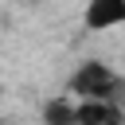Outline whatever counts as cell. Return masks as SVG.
Returning <instances> with one entry per match:
<instances>
[{
  "mask_svg": "<svg viewBox=\"0 0 125 125\" xmlns=\"http://www.w3.org/2000/svg\"><path fill=\"white\" fill-rule=\"evenodd\" d=\"M43 125H74V98L55 94L51 102H43Z\"/></svg>",
  "mask_w": 125,
  "mask_h": 125,
  "instance_id": "277c9868",
  "label": "cell"
},
{
  "mask_svg": "<svg viewBox=\"0 0 125 125\" xmlns=\"http://www.w3.org/2000/svg\"><path fill=\"white\" fill-rule=\"evenodd\" d=\"M74 125H125L117 102H74Z\"/></svg>",
  "mask_w": 125,
  "mask_h": 125,
  "instance_id": "3957f363",
  "label": "cell"
},
{
  "mask_svg": "<svg viewBox=\"0 0 125 125\" xmlns=\"http://www.w3.org/2000/svg\"><path fill=\"white\" fill-rule=\"evenodd\" d=\"M82 23H86L90 31H109V27H121V23H125V0H86Z\"/></svg>",
  "mask_w": 125,
  "mask_h": 125,
  "instance_id": "7a4b0ae2",
  "label": "cell"
},
{
  "mask_svg": "<svg viewBox=\"0 0 125 125\" xmlns=\"http://www.w3.org/2000/svg\"><path fill=\"white\" fill-rule=\"evenodd\" d=\"M66 98H74V102H117L121 98V74L102 59H86L74 66V74L66 82Z\"/></svg>",
  "mask_w": 125,
  "mask_h": 125,
  "instance_id": "6da1fadb",
  "label": "cell"
}]
</instances>
